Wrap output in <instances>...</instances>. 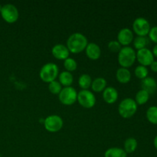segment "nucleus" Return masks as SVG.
Returning <instances> with one entry per match:
<instances>
[{"label":"nucleus","mask_w":157,"mask_h":157,"mask_svg":"<svg viewBox=\"0 0 157 157\" xmlns=\"http://www.w3.org/2000/svg\"><path fill=\"white\" fill-rule=\"evenodd\" d=\"M87 44L88 41L85 35L79 32H75L68 37L66 46L70 53L78 54L85 51Z\"/></svg>","instance_id":"nucleus-1"},{"label":"nucleus","mask_w":157,"mask_h":157,"mask_svg":"<svg viewBox=\"0 0 157 157\" xmlns=\"http://www.w3.org/2000/svg\"><path fill=\"white\" fill-rule=\"evenodd\" d=\"M118 63L121 67L127 68L133 65L136 60V51L130 46L123 47L118 52Z\"/></svg>","instance_id":"nucleus-2"},{"label":"nucleus","mask_w":157,"mask_h":157,"mask_svg":"<svg viewBox=\"0 0 157 157\" xmlns=\"http://www.w3.org/2000/svg\"><path fill=\"white\" fill-rule=\"evenodd\" d=\"M138 105L131 98H124L118 105V113L124 119H129L134 116L137 111Z\"/></svg>","instance_id":"nucleus-3"},{"label":"nucleus","mask_w":157,"mask_h":157,"mask_svg":"<svg viewBox=\"0 0 157 157\" xmlns=\"http://www.w3.org/2000/svg\"><path fill=\"white\" fill-rule=\"evenodd\" d=\"M58 75H59V68L58 65L52 62L44 64L39 71V77L41 81L48 84L52 81H56Z\"/></svg>","instance_id":"nucleus-4"},{"label":"nucleus","mask_w":157,"mask_h":157,"mask_svg":"<svg viewBox=\"0 0 157 157\" xmlns=\"http://www.w3.org/2000/svg\"><path fill=\"white\" fill-rule=\"evenodd\" d=\"M78 98V91L73 87H65L61 89L58 94L60 102L66 106H71L75 104Z\"/></svg>","instance_id":"nucleus-5"},{"label":"nucleus","mask_w":157,"mask_h":157,"mask_svg":"<svg viewBox=\"0 0 157 157\" xmlns=\"http://www.w3.org/2000/svg\"><path fill=\"white\" fill-rule=\"evenodd\" d=\"M77 101L81 107L90 109L95 106L97 102L94 94L89 90H81L78 93Z\"/></svg>","instance_id":"nucleus-6"},{"label":"nucleus","mask_w":157,"mask_h":157,"mask_svg":"<svg viewBox=\"0 0 157 157\" xmlns=\"http://www.w3.org/2000/svg\"><path fill=\"white\" fill-rule=\"evenodd\" d=\"M43 124H44V129L47 131L50 132V133H56L62 129L64 121L59 115L53 114L48 116L44 120Z\"/></svg>","instance_id":"nucleus-7"},{"label":"nucleus","mask_w":157,"mask_h":157,"mask_svg":"<svg viewBox=\"0 0 157 157\" xmlns=\"http://www.w3.org/2000/svg\"><path fill=\"white\" fill-rule=\"evenodd\" d=\"M0 14L3 20L10 24L15 22L19 17V12L17 7L15 5L11 4V3H8L2 6Z\"/></svg>","instance_id":"nucleus-8"},{"label":"nucleus","mask_w":157,"mask_h":157,"mask_svg":"<svg viewBox=\"0 0 157 157\" xmlns=\"http://www.w3.org/2000/svg\"><path fill=\"white\" fill-rule=\"evenodd\" d=\"M150 24L147 18L144 17L136 18L133 23V31L137 36L147 37L150 32Z\"/></svg>","instance_id":"nucleus-9"},{"label":"nucleus","mask_w":157,"mask_h":157,"mask_svg":"<svg viewBox=\"0 0 157 157\" xmlns=\"http://www.w3.org/2000/svg\"><path fill=\"white\" fill-rule=\"evenodd\" d=\"M136 53V60L140 63V65L147 67V66H150L155 61L152 51L147 48L138 50Z\"/></svg>","instance_id":"nucleus-10"},{"label":"nucleus","mask_w":157,"mask_h":157,"mask_svg":"<svg viewBox=\"0 0 157 157\" xmlns=\"http://www.w3.org/2000/svg\"><path fill=\"white\" fill-rule=\"evenodd\" d=\"M133 39H134L133 32L128 28H124L118 32L117 41L124 47L130 45L131 43H133Z\"/></svg>","instance_id":"nucleus-11"},{"label":"nucleus","mask_w":157,"mask_h":157,"mask_svg":"<svg viewBox=\"0 0 157 157\" xmlns=\"http://www.w3.org/2000/svg\"><path fill=\"white\" fill-rule=\"evenodd\" d=\"M52 54L56 59L64 61L69 58L70 52L67 46L63 44H56L52 48Z\"/></svg>","instance_id":"nucleus-12"},{"label":"nucleus","mask_w":157,"mask_h":157,"mask_svg":"<svg viewBox=\"0 0 157 157\" xmlns=\"http://www.w3.org/2000/svg\"><path fill=\"white\" fill-rule=\"evenodd\" d=\"M119 94L115 87L109 86L107 87L103 91V99L107 104H113L117 101Z\"/></svg>","instance_id":"nucleus-13"},{"label":"nucleus","mask_w":157,"mask_h":157,"mask_svg":"<svg viewBox=\"0 0 157 157\" xmlns=\"http://www.w3.org/2000/svg\"><path fill=\"white\" fill-rule=\"evenodd\" d=\"M86 55L87 58L93 61L99 59L101 55V49L98 44L94 42H88L85 48Z\"/></svg>","instance_id":"nucleus-14"},{"label":"nucleus","mask_w":157,"mask_h":157,"mask_svg":"<svg viewBox=\"0 0 157 157\" xmlns=\"http://www.w3.org/2000/svg\"><path fill=\"white\" fill-rule=\"evenodd\" d=\"M141 89L147 91L149 94H153L157 90V82L155 78L147 77L141 81Z\"/></svg>","instance_id":"nucleus-15"},{"label":"nucleus","mask_w":157,"mask_h":157,"mask_svg":"<svg viewBox=\"0 0 157 157\" xmlns=\"http://www.w3.org/2000/svg\"><path fill=\"white\" fill-rule=\"evenodd\" d=\"M116 78L118 82L121 84H127L131 80V73L129 69L120 67L117 70Z\"/></svg>","instance_id":"nucleus-16"},{"label":"nucleus","mask_w":157,"mask_h":157,"mask_svg":"<svg viewBox=\"0 0 157 157\" xmlns=\"http://www.w3.org/2000/svg\"><path fill=\"white\" fill-rule=\"evenodd\" d=\"M58 78L59 83L61 84V86H64V87H71L74 82L73 75L67 71H64L59 73Z\"/></svg>","instance_id":"nucleus-17"},{"label":"nucleus","mask_w":157,"mask_h":157,"mask_svg":"<svg viewBox=\"0 0 157 157\" xmlns=\"http://www.w3.org/2000/svg\"><path fill=\"white\" fill-rule=\"evenodd\" d=\"M91 89L95 93H101L107 87V81L104 78H97L92 81Z\"/></svg>","instance_id":"nucleus-18"},{"label":"nucleus","mask_w":157,"mask_h":157,"mask_svg":"<svg viewBox=\"0 0 157 157\" xmlns=\"http://www.w3.org/2000/svg\"><path fill=\"white\" fill-rule=\"evenodd\" d=\"M104 157H127V153L120 147H111L104 153Z\"/></svg>","instance_id":"nucleus-19"},{"label":"nucleus","mask_w":157,"mask_h":157,"mask_svg":"<svg viewBox=\"0 0 157 157\" xmlns=\"http://www.w3.org/2000/svg\"><path fill=\"white\" fill-rule=\"evenodd\" d=\"M137 147V140L133 137H129L127 138L125 140V142H124V151L128 154V153H133V152L136 151Z\"/></svg>","instance_id":"nucleus-20"},{"label":"nucleus","mask_w":157,"mask_h":157,"mask_svg":"<svg viewBox=\"0 0 157 157\" xmlns=\"http://www.w3.org/2000/svg\"><path fill=\"white\" fill-rule=\"evenodd\" d=\"M92 78L87 74H83L78 78V84L82 90H88L91 87Z\"/></svg>","instance_id":"nucleus-21"},{"label":"nucleus","mask_w":157,"mask_h":157,"mask_svg":"<svg viewBox=\"0 0 157 157\" xmlns=\"http://www.w3.org/2000/svg\"><path fill=\"white\" fill-rule=\"evenodd\" d=\"M149 99H150V94L147 91L140 89L136 94L134 101H136L137 105H144L148 102Z\"/></svg>","instance_id":"nucleus-22"},{"label":"nucleus","mask_w":157,"mask_h":157,"mask_svg":"<svg viewBox=\"0 0 157 157\" xmlns=\"http://www.w3.org/2000/svg\"><path fill=\"white\" fill-rule=\"evenodd\" d=\"M133 47L136 50H140V49L145 48L149 44V39L147 37L136 36L134 38L133 41Z\"/></svg>","instance_id":"nucleus-23"},{"label":"nucleus","mask_w":157,"mask_h":157,"mask_svg":"<svg viewBox=\"0 0 157 157\" xmlns=\"http://www.w3.org/2000/svg\"><path fill=\"white\" fill-rule=\"evenodd\" d=\"M147 121L152 124L157 125V106L150 107L146 113Z\"/></svg>","instance_id":"nucleus-24"},{"label":"nucleus","mask_w":157,"mask_h":157,"mask_svg":"<svg viewBox=\"0 0 157 157\" xmlns=\"http://www.w3.org/2000/svg\"><path fill=\"white\" fill-rule=\"evenodd\" d=\"M64 67L65 68V71H69L71 73L72 71H75L78 67V63L74 58H67L64 61Z\"/></svg>","instance_id":"nucleus-25"},{"label":"nucleus","mask_w":157,"mask_h":157,"mask_svg":"<svg viewBox=\"0 0 157 157\" xmlns=\"http://www.w3.org/2000/svg\"><path fill=\"white\" fill-rule=\"evenodd\" d=\"M134 74L136 78L140 80H144V78L148 77L149 71L147 67H144L143 65H139L135 68Z\"/></svg>","instance_id":"nucleus-26"},{"label":"nucleus","mask_w":157,"mask_h":157,"mask_svg":"<svg viewBox=\"0 0 157 157\" xmlns=\"http://www.w3.org/2000/svg\"><path fill=\"white\" fill-rule=\"evenodd\" d=\"M62 89V86L58 81H52L48 84V90L53 94H59Z\"/></svg>","instance_id":"nucleus-27"},{"label":"nucleus","mask_w":157,"mask_h":157,"mask_svg":"<svg viewBox=\"0 0 157 157\" xmlns=\"http://www.w3.org/2000/svg\"><path fill=\"white\" fill-rule=\"evenodd\" d=\"M108 49L112 52H119L121 49L122 48V45L118 42L117 40H113V41H109L107 44Z\"/></svg>","instance_id":"nucleus-28"},{"label":"nucleus","mask_w":157,"mask_h":157,"mask_svg":"<svg viewBox=\"0 0 157 157\" xmlns=\"http://www.w3.org/2000/svg\"><path fill=\"white\" fill-rule=\"evenodd\" d=\"M149 39L153 43L157 44V26H154L150 29V32L148 34Z\"/></svg>","instance_id":"nucleus-29"},{"label":"nucleus","mask_w":157,"mask_h":157,"mask_svg":"<svg viewBox=\"0 0 157 157\" xmlns=\"http://www.w3.org/2000/svg\"><path fill=\"white\" fill-rule=\"evenodd\" d=\"M150 69H151L152 71L157 73V61H154L150 65Z\"/></svg>","instance_id":"nucleus-30"},{"label":"nucleus","mask_w":157,"mask_h":157,"mask_svg":"<svg viewBox=\"0 0 157 157\" xmlns=\"http://www.w3.org/2000/svg\"><path fill=\"white\" fill-rule=\"evenodd\" d=\"M152 53H153L154 58L155 57L157 58V44H155V46L153 47V50H152Z\"/></svg>","instance_id":"nucleus-31"},{"label":"nucleus","mask_w":157,"mask_h":157,"mask_svg":"<svg viewBox=\"0 0 157 157\" xmlns=\"http://www.w3.org/2000/svg\"><path fill=\"white\" fill-rule=\"evenodd\" d=\"M153 145H154V147L157 150V136H156V137H155L154 140H153Z\"/></svg>","instance_id":"nucleus-32"},{"label":"nucleus","mask_w":157,"mask_h":157,"mask_svg":"<svg viewBox=\"0 0 157 157\" xmlns=\"http://www.w3.org/2000/svg\"><path fill=\"white\" fill-rule=\"evenodd\" d=\"M2 5L0 4V12H1V10H2Z\"/></svg>","instance_id":"nucleus-33"},{"label":"nucleus","mask_w":157,"mask_h":157,"mask_svg":"<svg viewBox=\"0 0 157 157\" xmlns=\"http://www.w3.org/2000/svg\"><path fill=\"white\" fill-rule=\"evenodd\" d=\"M0 157H1V155H0Z\"/></svg>","instance_id":"nucleus-34"}]
</instances>
